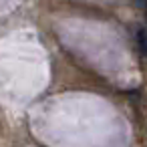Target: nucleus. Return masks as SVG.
Returning a JSON list of instances; mask_svg holds the SVG:
<instances>
[{
  "mask_svg": "<svg viewBox=\"0 0 147 147\" xmlns=\"http://www.w3.org/2000/svg\"><path fill=\"white\" fill-rule=\"evenodd\" d=\"M135 42H137V51L141 61L147 63V26H137L135 30Z\"/></svg>",
  "mask_w": 147,
  "mask_h": 147,
  "instance_id": "obj_1",
  "label": "nucleus"
}]
</instances>
